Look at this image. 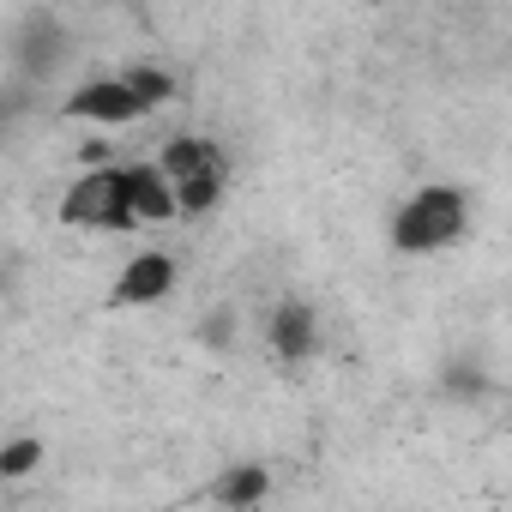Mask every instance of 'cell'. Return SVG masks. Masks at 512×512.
Returning a JSON list of instances; mask_svg holds the SVG:
<instances>
[{"label": "cell", "mask_w": 512, "mask_h": 512, "mask_svg": "<svg viewBox=\"0 0 512 512\" xmlns=\"http://www.w3.org/2000/svg\"><path fill=\"white\" fill-rule=\"evenodd\" d=\"M121 85L145 103V115H157V109L175 97V73L157 67V61H127V67H121Z\"/></svg>", "instance_id": "10"}, {"label": "cell", "mask_w": 512, "mask_h": 512, "mask_svg": "<svg viewBox=\"0 0 512 512\" xmlns=\"http://www.w3.org/2000/svg\"><path fill=\"white\" fill-rule=\"evenodd\" d=\"M0 296H7V272H0Z\"/></svg>", "instance_id": "12"}, {"label": "cell", "mask_w": 512, "mask_h": 512, "mask_svg": "<svg viewBox=\"0 0 512 512\" xmlns=\"http://www.w3.org/2000/svg\"><path fill=\"white\" fill-rule=\"evenodd\" d=\"M157 169H163L169 181H181V175H199V169H229V157H223V145L205 139V133H175V139L157 151Z\"/></svg>", "instance_id": "7"}, {"label": "cell", "mask_w": 512, "mask_h": 512, "mask_svg": "<svg viewBox=\"0 0 512 512\" xmlns=\"http://www.w3.org/2000/svg\"><path fill=\"white\" fill-rule=\"evenodd\" d=\"M266 344H272V356L278 362H290V368H302L314 350H320V314L308 308V302H278L272 314H266Z\"/></svg>", "instance_id": "6"}, {"label": "cell", "mask_w": 512, "mask_h": 512, "mask_svg": "<svg viewBox=\"0 0 512 512\" xmlns=\"http://www.w3.org/2000/svg\"><path fill=\"white\" fill-rule=\"evenodd\" d=\"M37 470H43V440L37 434H19V440L0 446V482H25Z\"/></svg>", "instance_id": "11"}, {"label": "cell", "mask_w": 512, "mask_h": 512, "mask_svg": "<svg viewBox=\"0 0 512 512\" xmlns=\"http://www.w3.org/2000/svg\"><path fill=\"white\" fill-rule=\"evenodd\" d=\"M115 181H121V199L133 211V223H169L175 217V187L157 163H115Z\"/></svg>", "instance_id": "5"}, {"label": "cell", "mask_w": 512, "mask_h": 512, "mask_svg": "<svg viewBox=\"0 0 512 512\" xmlns=\"http://www.w3.org/2000/svg\"><path fill=\"white\" fill-rule=\"evenodd\" d=\"M175 187V217H211L223 205V187H229V169H199V175H181L169 181Z\"/></svg>", "instance_id": "9"}, {"label": "cell", "mask_w": 512, "mask_h": 512, "mask_svg": "<svg viewBox=\"0 0 512 512\" xmlns=\"http://www.w3.org/2000/svg\"><path fill=\"white\" fill-rule=\"evenodd\" d=\"M272 494V470L266 464H229L217 482H211V500L217 506H260Z\"/></svg>", "instance_id": "8"}, {"label": "cell", "mask_w": 512, "mask_h": 512, "mask_svg": "<svg viewBox=\"0 0 512 512\" xmlns=\"http://www.w3.org/2000/svg\"><path fill=\"white\" fill-rule=\"evenodd\" d=\"M470 229V199L446 181L416 187L398 211H392V247L398 253H440Z\"/></svg>", "instance_id": "1"}, {"label": "cell", "mask_w": 512, "mask_h": 512, "mask_svg": "<svg viewBox=\"0 0 512 512\" xmlns=\"http://www.w3.org/2000/svg\"><path fill=\"white\" fill-rule=\"evenodd\" d=\"M67 229H139L127 199H121V181H115V163H97V169H79L61 193V211H55Z\"/></svg>", "instance_id": "2"}, {"label": "cell", "mask_w": 512, "mask_h": 512, "mask_svg": "<svg viewBox=\"0 0 512 512\" xmlns=\"http://www.w3.org/2000/svg\"><path fill=\"white\" fill-rule=\"evenodd\" d=\"M175 260L169 253H133V260L115 272V284H109V308H157L169 290H175Z\"/></svg>", "instance_id": "4"}, {"label": "cell", "mask_w": 512, "mask_h": 512, "mask_svg": "<svg viewBox=\"0 0 512 512\" xmlns=\"http://www.w3.org/2000/svg\"><path fill=\"white\" fill-rule=\"evenodd\" d=\"M61 115L67 121H91V127H133V121H145V103L121 85V73H109V79H91V85L67 91Z\"/></svg>", "instance_id": "3"}]
</instances>
